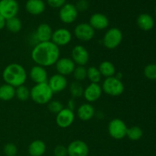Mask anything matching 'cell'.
Listing matches in <instances>:
<instances>
[{"label": "cell", "instance_id": "obj_38", "mask_svg": "<svg viewBox=\"0 0 156 156\" xmlns=\"http://www.w3.org/2000/svg\"><path fill=\"white\" fill-rule=\"evenodd\" d=\"M76 101H75L74 98H71L69 101H68V104H67V108L71 111H74L75 108H76Z\"/></svg>", "mask_w": 156, "mask_h": 156}, {"label": "cell", "instance_id": "obj_21", "mask_svg": "<svg viewBox=\"0 0 156 156\" xmlns=\"http://www.w3.org/2000/svg\"><path fill=\"white\" fill-rule=\"evenodd\" d=\"M95 110L90 103H84L77 109V116L82 121H88L94 117Z\"/></svg>", "mask_w": 156, "mask_h": 156}, {"label": "cell", "instance_id": "obj_28", "mask_svg": "<svg viewBox=\"0 0 156 156\" xmlns=\"http://www.w3.org/2000/svg\"><path fill=\"white\" fill-rule=\"evenodd\" d=\"M102 76L99 71L98 68L95 66H90L87 69V79L91 82V83H98L101 80Z\"/></svg>", "mask_w": 156, "mask_h": 156}, {"label": "cell", "instance_id": "obj_34", "mask_svg": "<svg viewBox=\"0 0 156 156\" xmlns=\"http://www.w3.org/2000/svg\"><path fill=\"white\" fill-rule=\"evenodd\" d=\"M3 152L6 156H15L18 153V148L15 143H9L5 145Z\"/></svg>", "mask_w": 156, "mask_h": 156}, {"label": "cell", "instance_id": "obj_39", "mask_svg": "<svg viewBox=\"0 0 156 156\" xmlns=\"http://www.w3.org/2000/svg\"><path fill=\"white\" fill-rule=\"evenodd\" d=\"M5 21L6 20L2 15H0V30L5 27Z\"/></svg>", "mask_w": 156, "mask_h": 156}, {"label": "cell", "instance_id": "obj_20", "mask_svg": "<svg viewBox=\"0 0 156 156\" xmlns=\"http://www.w3.org/2000/svg\"><path fill=\"white\" fill-rule=\"evenodd\" d=\"M25 9L32 15H40L46 9V4L43 0H27L25 3Z\"/></svg>", "mask_w": 156, "mask_h": 156}, {"label": "cell", "instance_id": "obj_42", "mask_svg": "<svg viewBox=\"0 0 156 156\" xmlns=\"http://www.w3.org/2000/svg\"><path fill=\"white\" fill-rule=\"evenodd\" d=\"M15 156H18V155H15Z\"/></svg>", "mask_w": 156, "mask_h": 156}, {"label": "cell", "instance_id": "obj_32", "mask_svg": "<svg viewBox=\"0 0 156 156\" xmlns=\"http://www.w3.org/2000/svg\"><path fill=\"white\" fill-rule=\"evenodd\" d=\"M64 108L62 102L57 100H51L47 104V109L50 112L57 114Z\"/></svg>", "mask_w": 156, "mask_h": 156}, {"label": "cell", "instance_id": "obj_7", "mask_svg": "<svg viewBox=\"0 0 156 156\" xmlns=\"http://www.w3.org/2000/svg\"><path fill=\"white\" fill-rule=\"evenodd\" d=\"M19 12L17 0H0V15L5 20L16 17Z\"/></svg>", "mask_w": 156, "mask_h": 156}, {"label": "cell", "instance_id": "obj_15", "mask_svg": "<svg viewBox=\"0 0 156 156\" xmlns=\"http://www.w3.org/2000/svg\"><path fill=\"white\" fill-rule=\"evenodd\" d=\"M56 69L58 74L66 76L73 74L76 65L71 58L62 57L59 58L55 64Z\"/></svg>", "mask_w": 156, "mask_h": 156}, {"label": "cell", "instance_id": "obj_12", "mask_svg": "<svg viewBox=\"0 0 156 156\" xmlns=\"http://www.w3.org/2000/svg\"><path fill=\"white\" fill-rule=\"evenodd\" d=\"M68 156H88L89 147L85 142L76 140L71 142L67 146Z\"/></svg>", "mask_w": 156, "mask_h": 156}, {"label": "cell", "instance_id": "obj_13", "mask_svg": "<svg viewBox=\"0 0 156 156\" xmlns=\"http://www.w3.org/2000/svg\"><path fill=\"white\" fill-rule=\"evenodd\" d=\"M75 120L74 111L64 108L60 112L56 114V123L59 127L66 129L71 126Z\"/></svg>", "mask_w": 156, "mask_h": 156}, {"label": "cell", "instance_id": "obj_22", "mask_svg": "<svg viewBox=\"0 0 156 156\" xmlns=\"http://www.w3.org/2000/svg\"><path fill=\"white\" fill-rule=\"evenodd\" d=\"M136 23L138 27L144 31H149L155 25V21L152 15L147 13H143L137 18Z\"/></svg>", "mask_w": 156, "mask_h": 156}, {"label": "cell", "instance_id": "obj_35", "mask_svg": "<svg viewBox=\"0 0 156 156\" xmlns=\"http://www.w3.org/2000/svg\"><path fill=\"white\" fill-rule=\"evenodd\" d=\"M53 155L54 156H67V147L63 145H57L53 149Z\"/></svg>", "mask_w": 156, "mask_h": 156}, {"label": "cell", "instance_id": "obj_27", "mask_svg": "<svg viewBox=\"0 0 156 156\" xmlns=\"http://www.w3.org/2000/svg\"><path fill=\"white\" fill-rule=\"evenodd\" d=\"M143 131L140 126H133L128 128L126 131V136L129 140L131 141H138L143 137Z\"/></svg>", "mask_w": 156, "mask_h": 156}, {"label": "cell", "instance_id": "obj_41", "mask_svg": "<svg viewBox=\"0 0 156 156\" xmlns=\"http://www.w3.org/2000/svg\"><path fill=\"white\" fill-rule=\"evenodd\" d=\"M155 15H156V8H155Z\"/></svg>", "mask_w": 156, "mask_h": 156}, {"label": "cell", "instance_id": "obj_14", "mask_svg": "<svg viewBox=\"0 0 156 156\" xmlns=\"http://www.w3.org/2000/svg\"><path fill=\"white\" fill-rule=\"evenodd\" d=\"M47 84L53 94H57L62 92L66 88L68 85V81L66 76L56 73L48 79Z\"/></svg>", "mask_w": 156, "mask_h": 156}, {"label": "cell", "instance_id": "obj_11", "mask_svg": "<svg viewBox=\"0 0 156 156\" xmlns=\"http://www.w3.org/2000/svg\"><path fill=\"white\" fill-rule=\"evenodd\" d=\"M71 59L77 66H85L88 62L90 59V55L88 50L84 46L76 45L73 48L71 51Z\"/></svg>", "mask_w": 156, "mask_h": 156}, {"label": "cell", "instance_id": "obj_5", "mask_svg": "<svg viewBox=\"0 0 156 156\" xmlns=\"http://www.w3.org/2000/svg\"><path fill=\"white\" fill-rule=\"evenodd\" d=\"M123 33L118 27L109 28L103 37L104 46L108 50H114L120 45L123 41Z\"/></svg>", "mask_w": 156, "mask_h": 156}, {"label": "cell", "instance_id": "obj_2", "mask_svg": "<svg viewBox=\"0 0 156 156\" xmlns=\"http://www.w3.org/2000/svg\"><path fill=\"white\" fill-rule=\"evenodd\" d=\"M27 78V74L24 67L16 62L6 66L2 72V79L5 83L15 88L24 85Z\"/></svg>", "mask_w": 156, "mask_h": 156}, {"label": "cell", "instance_id": "obj_1", "mask_svg": "<svg viewBox=\"0 0 156 156\" xmlns=\"http://www.w3.org/2000/svg\"><path fill=\"white\" fill-rule=\"evenodd\" d=\"M30 57L36 65L50 67L60 58V50L52 41L37 43L32 49Z\"/></svg>", "mask_w": 156, "mask_h": 156}, {"label": "cell", "instance_id": "obj_33", "mask_svg": "<svg viewBox=\"0 0 156 156\" xmlns=\"http://www.w3.org/2000/svg\"><path fill=\"white\" fill-rule=\"evenodd\" d=\"M144 75L149 80H156V64L151 63L144 69Z\"/></svg>", "mask_w": 156, "mask_h": 156}, {"label": "cell", "instance_id": "obj_10", "mask_svg": "<svg viewBox=\"0 0 156 156\" xmlns=\"http://www.w3.org/2000/svg\"><path fill=\"white\" fill-rule=\"evenodd\" d=\"M72 38H73V35L69 30L65 27H60L53 32L51 41L59 47L70 44Z\"/></svg>", "mask_w": 156, "mask_h": 156}, {"label": "cell", "instance_id": "obj_8", "mask_svg": "<svg viewBox=\"0 0 156 156\" xmlns=\"http://www.w3.org/2000/svg\"><path fill=\"white\" fill-rule=\"evenodd\" d=\"M79 12L75 5L71 3H66L59 9V18L62 23L66 24H72L78 18Z\"/></svg>", "mask_w": 156, "mask_h": 156}, {"label": "cell", "instance_id": "obj_23", "mask_svg": "<svg viewBox=\"0 0 156 156\" xmlns=\"http://www.w3.org/2000/svg\"><path fill=\"white\" fill-rule=\"evenodd\" d=\"M47 150L45 143L41 140H35L28 146V153L30 156H43Z\"/></svg>", "mask_w": 156, "mask_h": 156}, {"label": "cell", "instance_id": "obj_24", "mask_svg": "<svg viewBox=\"0 0 156 156\" xmlns=\"http://www.w3.org/2000/svg\"><path fill=\"white\" fill-rule=\"evenodd\" d=\"M98 69L102 76L105 78H109L114 76L116 74L115 66L111 61L105 60L99 65Z\"/></svg>", "mask_w": 156, "mask_h": 156}, {"label": "cell", "instance_id": "obj_9", "mask_svg": "<svg viewBox=\"0 0 156 156\" xmlns=\"http://www.w3.org/2000/svg\"><path fill=\"white\" fill-rule=\"evenodd\" d=\"M95 30L89 23H80L74 29V35L78 40L83 42H88L94 38Z\"/></svg>", "mask_w": 156, "mask_h": 156}, {"label": "cell", "instance_id": "obj_4", "mask_svg": "<svg viewBox=\"0 0 156 156\" xmlns=\"http://www.w3.org/2000/svg\"><path fill=\"white\" fill-rule=\"evenodd\" d=\"M102 91L105 94L112 97L121 95L124 91V85L122 80L117 79L115 76L105 78L101 85Z\"/></svg>", "mask_w": 156, "mask_h": 156}, {"label": "cell", "instance_id": "obj_31", "mask_svg": "<svg viewBox=\"0 0 156 156\" xmlns=\"http://www.w3.org/2000/svg\"><path fill=\"white\" fill-rule=\"evenodd\" d=\"M73 75L76 82H82L87 79V69L84 66H76Z\"/></svg>", "mask_w": 156, "mask_h": 156}, {"label": "cell", "instance_id": "obj_18", "mask_svg": "<svg viewBox=\"0 0 156 156\" xmlns=\"http://www.w3.org/2000/svg\"><path fill=\"white\" fill-rule=\"evenodd\" d=\"M30 79L35 84H41L47 82L49 78L47 72L45 67H43L39 65H35L30 69L29 73Z\"/></svg>", "mask_w": 156, "mask_h": 156}, {"label": "cell", "instance_id": "obj_16", "mask_svg": "<svg viewBox=\"0 0 156 156\" xmlns=\"http://www.w3.org/2000/svg\"><path fill=\"white\" fill-rule=\"evenodd\" d=\"M102 92L101 85L98 83H90L84 89L83 97L88 103H92L101 97Z\"/></svg>", "mask_w": 156, "mask_h": 156}, {"label": "cell", "instance_id": "obj_3", "mask_svg": "<svg viewBox=\"0 0 156 156\" xmlns=\"http://www.w3.org/2000/svg\"><path fill=\"white\" fill-rule=\"evenodd\" d=\"M53 93L47 82L35 84L30 89V98L37 105H47L53 98Z\"/></svg>", "mask_w": 156, "mask_h": 156}, {"label": "cell", "instance_id": "obj_40", "mask_svg": "<svg viewBox=\"0 0 156 156\" xmlns=\"http://www.w3.org/2000/svg\"><path fill=\"white\" fill-rule=\"evenodd\" d=\"M115 76L116 78H117V79H120V80H121L122 79V78H123V74H122L121 73H116V74H115Z\"/></svg>", "mask_w": 156, "mask_h": 156}, {"label": "cell", "instance_id": "obj_30", "mask_svg": "<svg viewBox=\"0 0 156 156\" xmlns=\"http://www.w3.org/2000/svg\"><path fill=\"white\" fill-rule=\"evenodd\" d=\"M15 97L21 101H25L30 98V89L24 85L15 88Z\"/></svg>", "mask_w": 156, "mask_h": 156}, {"label": "cell", "instance_id": "obj_25", "mask_svg": "<svg viewBox=\"0 0 156 156\" xmlns=\"http://www.w3.org/2000/svg\"><path fill=\"white\" fill-rule=\"evenodd\" d=\"M15 97V88L5 83L0 85V100L9 101Z\"/></svg>", "mask_w": 156, "mask_h": 156}, {"label": "cell", "instance_id": "obj_17", "mask_svg": "<svg viewBox=\"0 0 156 156\" xmlns=\"http://www.w3.org/2000/svg\"><path fill=\"white\" fill-rule=\"evenodd\" d=\"M53 29L47 23H42L38 25L34 32V38L37 43L51 41Z\"/></svg>", "mask_w": 156, "mask_h": 156}, {"label": "cell", "instance_id": "obj_37", "mask_svg": "<svg viewBox=\"0 0 156 156\" xmlns=\"http://www.w3.org/2000/svg\"><path fill=\"white\" fill-rule=\"evenodd\" d=\"M47 4L53 9H60L66 3V0H47Z\"/></svg>", "mask_w": 156, "mask_h": 156}, {"label": "cell", "instance_id": "obj_36", "mask_svg": "<svg viewBox=\"0 0 156 156\" xmlns=\"http://www.w3.org/2000/svg\"><path fill=\"white\" fill-rule=\"evenodd\" d=\"M75 6L78 12H85L89 7V2L88 0H78Z\"/></svg>", "mask_w": 156, "mask_h": 156}, {"label": "cell", "instance_id": "obj_26", "mask_svg": "<svg viewBox=\"0 0 156 156\" xmlns=\"http://www.w3.org/2000/svg\"><path fill=\"white\" fill-rule=\"evenodd\" d=\"M5 27L8 30L12 33H18L21 31L22 28V22L21 19L18 17H13L9 19H7L5 21Z\"/></svg>", "mask_w": 156, "mask_h": 156}, {"label": "cell", "instance_id": "obj_19", "mask_svg": "<svg viewBox=\"0 0 156 156\" xmlns=\"http://www.w3.org/2000/svg\"><path fill=\"white\" fill-rule=\"evenodd\" d=\"M89 24L94 30H105L109 25V19L105 14L94 13L90 17Z\"/></svg>", "mask_w": 156, "mask_h": 156}, {"label": "cell", "instance_id": "obj_6", "mask_svg": "<svg viewBox=\"0 0 156 156\" xmlns=\"http://www.w3.org/2000/svg\"><path fill=\"white\" fill-rule=\"evenodd\" d=\"M127 126L123 120L120 118H114L109 122L108 130L109 135L114 140H122L126 136Z\"/></svg>", "mask_w": 156, "mask_h": 156}, {"label": "cell", "instance_id": "obj_29", "mask_svg": "<svg viewBox=\"0 0 156 156\" xmlns=\"http://www.w3.org/2000/svg\"><path fill=\"white\" fill-rule=\"evenodd\" d=\"M83 86L79 82H73L69 85V92L73 98H79L83 97L84 94Z\"/></svg>", "mask_w": 156, "mask_h": 156}]
</instances>
